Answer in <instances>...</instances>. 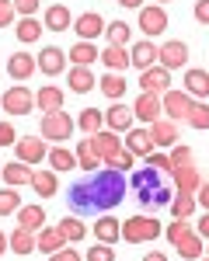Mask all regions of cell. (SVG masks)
I'll list each match as a JSON object with an SVG mask.
<instances>
[{"instance_id":"48","label":"cell","mask_w":209,"mask_h":261,"mask_svg":"<svg viewBox=\"0 0 209 261\" xmlns=\"http://www.w3.org/2000/svg\"><path fill=\"white\" fill-rule=\"evenodd\" d=\"M14 0H0V28H7V24H14Z\"/></svg>"},{"instance_id":"38","label":"cell","mask_w":209,"mask_h":261,"mask_svg":"<svg viewBox=\"0 0 209 261\" xmlns=\"http://www.w3.org/2000/svg\"><path fill=\"white\" fill-rule=\"evenodd\" d=\"M66 56H70L73 66H91L94 60H101V53H98V45H94V42H77Z\"/></svg>"},{"instance_id":"12","label":"cell","mask_w":209,"mask_h":261,"mask_svg":"<svg viewBox=\"0 0 209 261\" xmlns=\"http://www.w3.org/2000/svg\"><path fill=\"white\" fill-rule=\"evenodd\" d=\"M104 28H108V21L98 11H84V14L73 18V32L81 35V42H94L98 35H104Z\"/></svg>"},{"instance_id":"6","label":"cell","mask_w":209,"mask_h":261,"mask_svg":"<svg viewBox=\"0 0 209 261\" xmlns=\"http://www.w3.org/2000/svg\"><path fill=\"white\" fill-rule=\"evenodd\" d=\"M161 105H164V119H171V122H188V115H192V108H195V98L188 94L185 87L181 91H164L161 94Z\"/></svg>"},{"instance_id":"56","label":"cell","mask_w":209,"mask_h":261,"mask_svg":"<svg viewBox=\"0 0 209 261\" xmlns=\"http://www.w3.org/2000/svg\"><path fill=\"white\" fill-rule=\"evenodd\" d=\"M195 233H199L202 241H209V213H202V220L195 223Z\"/></svg>"},{"instance_id":"45","label":"cell","mask_w":209,"mask_h":261,"mask_svg":"<svg viewBox=\"0 0 209 261\" xmlns=\"http://www.w3.org/2000/svg\"><path fill=\"white\" fill-rule=\"evenodd\" d=\"M167 157H171V164H174V167H185V164H195V153H192V146H185V143H181V146L174 143Z\"/></svg>"},{"instance_id":"55","label":"cell","mask_w":209,"mask_h":261,"mask_svg":"<svg viewBox=\"0 0 209 261\" xmlns=\"http://www.w3.org/2000/svg\"><path fill=\"white\" fill-rule=\"evenodd\" d=\"M171 199H174V192H171V188H161V192L153 195V205H171Z\"/></svg>"},{"instance_id":"15","label":"cell","mask_w":209,"mask_h":261,"mask_svg":"<svg viewBox=\"0 0 209 261\" xmlns=\"http://www.w3.org/2000/svg\"><path fill=\"white\" fill-rule=\"evenodd\" d=\"M140 91H150V94L171 91V70H164L161 63L150 66V70H143V73H140Z\"/></svg>"},{"instance_id":"19","label":"cell","mask_w":209,"mask_h":261,"mask_svg":"<svg viewBox=\"0 0 209 261\" xmlns=\"http://www.w3.org/2000/svg\"><path fill=\"white\" fill-rule=\"evenodd\" d=\"M39 70L45 77H60L63 70H66V53H63L60 45H45L39 53Z\"/></svg>"},{"instance_id":"18","label":"cell","mask_w":209,"mask_h":261,"mask_svg":"<svg viewBox=\"0 0 209 261\" xmlns=\"http://www.w3.org/2000/svg\"><path fill=\"white\" fill-rule=\"evenodd\" d=\"M181 84H185V91H188L195 101H206V98H209V70L188 66L185 77H181Z\"/></svg>"},{"instance_id":"33","label":"cell","mask_w":209,"mask_h":261,"mask_svg":"<svg viewBox=\"0 0 209 261\" xmlns=\"http://www.w3.org/2000/svg\"><path fill=\"white\" fill-rule=\"evenodd\" d=\"M14 216H18V226L32 230V233H39L42 226H45V209H42L39 202H35V205H21Z\"/></svg>"},{"instance_id":"49","label":"cell","mask_w":209,"mask_h":261,"mask_svg":"<svg viewBox=\"0 0 209 261\" xmlns=\"http://www.w3.org/2000/svg\"><path fill=\"white\" fill-rule=\"evenodd\" d=\"M18 140L21 136L14 133V125H11V122H0V146H14Z\"/></svg>"},{"instance_id":"34","label":"cell","mask_w":209,"mask_h":261,"mask_svg":"<svg viewBox=\"0 0 209 261\" xmlns=\"http://www.w3.org/2000/svg\"><path fill=\"white\" fill-rule=\"evenodd\" d=\"M174 174V188L178 192H199V185H202V178H199V171H195V164H185V167H174L171 171Z\"/></svg>"},{"instance_id":"11","label":"cell","mask_w":209,"mask_h":261,"mask_svg":"<svg viewBox=\"0 0 209 261\" xmlns=\"http://www.w3.org/2000/svg\"><path fill=\"white\" fill-rule=\"evenodd\" d=\"M133 112L143 125H153L157 119H164V105H161V94H150V91H140V98L133 101Z\"/></svg>"},{"instance_id":"43","label":"cell","mask_w":209,"mask_h":261,"mask_svg":"<svg viewBox=\"0 0 209 261\" xmlns=\"http://www.w3.org/2000/svg\"><path fill=\"white\" fill-rule=\"evenodd\" d=\"M188 125L199 129V133L209 129V101H195V108H192V115H188Z\"/></svg>"},{"instance_id":"10","label":"cell","mask_w":209,"mask_h":261,"mask_svg":"<svg viewBox=\"0 0 209 261\" xmlns=\"http://www.w3.org/2000/svg\"><path fill=\"white\" fill-rule=\"evenodd\" d=\"M129 60H133V66L143 73V70H150V66H157V60H161V45L153 39H140L129 45Z\"/></svg>"},{"instance_id":"46","label":"cell","mask_w":209,"mask_h":261,"mask_svg":"<svg viewBox=\"0 0 209 261\" xmlns=\"http://www.w3.org/2000/svg\"><path fill=\"white\" fill-rule=\"evenodd\" d=\"M84 261H115V251H112V244H94L87 254H84Z\"/></svg>"},{"instance_id":"44","label":"cell","mask_w":209,"mask_h":261,"mask_svg":"<svg viewBox=\"0 0 209 261\" xmlns=\"http://www.w3.org/2000/svg\"><path fill=\"white\" fill-rule=\"evenodd\" d=\"M104 167H115V171H133V167H136V153L122 146V150H119L112 161H104Z\"/></svg>"},{"instance_id":"30","label":"cell","mask_w":209,"mask_h":261,"mask_svg":"<svg viewBox=\"0 0 209 261\" xmlns=\"http://www.w3.org/2000/svg\"><path fill=\"white\" fill-rule=\"evenodd\" d=\"M66 84H70V91H73V94H87V91H94V87H98V77L91 73V66H70Z\"/></svg>"},{"instance_id":"4","label":"cell","mask_w":209,"mask_h":261,"mask_svg":"<svg viewBox=\"0 0 209 261\" xmlns=\"http://www.w3.org/2000/svg\"><path fill=\"white\" fill-rule=\"evenodd\" d=\"M73 129H77V122L70 119V112H45L42 125H39V136L53 140V143H66L73 136Z\"/></svg>"},{"instance_id":"3","label":"cell","mask_w":209,"mask_h":261,"mask_svg":"<svg viewBox=\"0 0 209 261\" xmlns=\"http://www.w3.org/2000/svg\"><path fill=\"white\" fill-rule=\"evenodd\" d=\"M129 188L136 192V199L143 202V205H153V195L164 188V185H161V171L150 167V164H146V167H136V171L129 174Z\"/></svg>"},{"instance_id":"27","label":"cell","mask_w":209,"mask_h":261,"mask_svg":"<svg viewBox=\"0 0 209 261\" xmlns=\"http://www.w3.org/2000/svg\"><path fill=\"white\" fill-rule=\"evenodd\" d=\"M125 150H133L136 157H150V153H153V136H150V125H146V129H136V125H133V129L125 133Z\"/></svg>"},{"instance_id":"39","label":"cell","mask_w":209,"mask_h":261,"mask_svg":"<svg viewBox=\"0 0 209 261\" xmlns=\"http://www.w3.org/2000/svg\"><path fill=\"white\" fill-rule=\"evenodd\" d=\"M14 35H18L21 45L39 42V39H42V21H39V18H21L18 24H14Z\"/></svg>"},{"instance_id":"62","label":"cell","mask_w":209,"mask_h":261,"mask_svg":"<svg viewBox=\"0 0 209 261\" xmlns=\"http://www.w3.org/2000/svg\"><path fill=\"white\" fill-rule=\"evenodd\" d=\"M0 171H4V161H0Z\"/></svg>"},{"instance_id":"54","label":"cell","mask_w":209,"mask_h":261,"mask_svg":"<svg viewBox=\"0 0 209 261\" xmlns=\"http://www.w3.org/2000/svg\"><path fill=\"white\" fill-rule=\"evenodd\" d=\"M195 202H199V205H202V209L209 213V181H202V185H199V192H195Z\"/></svg>"},{"instance_id":"51","label":"cell","mask_w":209,"mask_h":261,"mask_svg":"<svg viewBox=\"0 0 209 261\" xmlns=\"http://www.w3.org/2000/svg\"><path fill=\"white\" fill-rule=\"evenodd\" d=\"M146 164H150V167H157V171H174V164H171V157H167V153H150V157H146Z\"/></svg>"},{"instance_id":"2","label":"cell","mask_w":209,"mask_h":261,"mask_svg":"<svg viewBox=\"0 0 209 261\" xmlns=\"http://www.w3.org/2000/svg\"><path fill=\"white\" fill-rule=\"evenodd\" d=\"M164 230H161V223L153 220V216H129L122 220V241L125 244H146V241H157Z\"/></svg>"},{"instance_id":"57","label":"cell","mask_w":209,"mask_h":261,"mask_svg":"<svg viewBox=\"0 0 209 261\" xmlns=\"http://www.w3.org/2000/svg\"><path fill=\"white\" fill-rule=\"evenodd\" d=\"M119 7H125V11H140L143 7V0H115Z\"/></svg>"},{"instance_id":"53","label":"cell","mask_w":209,"mask_h":261,"mask_svg":"<svg viewBox=\"0 0 209 261\" xmlns=\"http://www.w3.org/2000/svg\"><path fill=\"white\" fill-rule=\"evenodd\" d=\"M195 21L209 24V0H195Z\"/></svg>"},{"instance_id":"16","label":"cell","mask_w":209,"mask_h":261,"mask_svg":"<svg viewBox=\"0 0 209 261\" xmlns=\"http://www.w3.org/2000/svg\"><path fill=\"white\" fill-rule=\"evenodd\" d=\"M63 101H66V91L56 87V84H42L35 91V108H42V115L45 112H63Z\"/></svg>"},{"instance_id":"58","label":"cell","mask_w":209,"mask_h":261,"mask_svg":"<svg viewBox=\"0 0 209 261\" xmlns=\"http://www.w3.org/2000/svg\"><path fill=\"white\" fill-rule=\"evenodd\" d=\"M143 261H167V254H164V251H146Z\"/></svg>"},{"instance_id":"32","label":"cell","mask_w":209,"mask_h":261,"mask_svg":"<svg viewBox=\"0 0 209 261\" xmlns=\"http://www.w3.org/2000/svg\"><path fill=\"white\" fill-rule=\"evenodd\" d=\"M94 140V146H98V153H101V161H112L119 150H122L125 143L119 140V133H112V129H101V133H94L91 136Z\"/></svg>"},{"instance_id":"42","label":"cell","mask_w":209,"mask_h":261,"mask_svg":"<svg viewBox=\"0 0 209 261\" xmlns=\"http://www.w3.org/2000/svg\"><path fill=\"white\" fill-rule=\"evenodd\" d=\"M21 209V195H18V188H0V216H14Z\"/></svg>"},{"instance_id":"35","label":"cell","mask_w":209,"mask_h":261,"mask_svg":"<svg viewBox=\"0 0 209 261\" xmlns=\"http://www.w3.org/2000/svg\"><path fill=\"white\" fill-rule=\"evenodd\" d=\"M7 244H11V251L14 254H35V233L32 230H24V226H14V233H7Z\"/></svg>"},{"instance_id":"28","label":"cell","mask_w":209,"mask_h":261,"mask_svg":"<svg viewBox=\"0 0 209 261\" xmlns=\"http://www.w3.org/2000/svg\"><path fill=\"white\" fill-rule=\"evenodd\" d=\"M101 63L108 70H115V73H125L133 60H129V45H104L101 49Z\"/></svg>"},{"instance_id":"25","label":"cell","mask_w":209,"mask_h":261,"mask_svg":"<svg viewBox=\"0 0 209 261\" xmlns=\"http://www.w3.org/2000/svg\"><path fill=\"white\" fill-rule=\"evenodd\" d=\"M150 136H153V146H161V150H171V146L178 143V122L157 119L153 125H150Z\"/></svg>"},{"instance_id":"63","label":"cell","mask_w":209,"mask_h":261,"mask_svg":"<svg viewBox=\"0 0 209 261\" xmlns=\"http://www.w3.org/2000/svg\"><path fill=\"white\" fill-rule=\"evenodd\" d=\"M206 254H209V251H206Z\"/></svg>"},{"instance_id":"20","label":"cell","mask_w":209,"mask_h":261,"mask_svg":"<svg viewBox=\"0 0 209 261\" xmlns=\"http://www.w3.org/2000/svg\"><path fill=\"white\" fill-rule=\"evenodd\" d=\"M94 237L101 244H112V247H115V244L122 241V220H115L112 213H101L98 223H94Z\"/></svg>"},{"instance_id":"40","label":"cell","mask_w":209,"mask_h":261,"mask_svg":"<svg viewBox=\"0 0 209 261\" xmlns=\"http://www.w3.org/2000/svg\"><path fill=\"white\" fill-rule=\"evenodd\" d=\"M195 195L192 192H174V199H171V213H174V220H188L192 213H195Z\"/></svg>"},{"instance_id":"61","label":"cell","mask_w":209,"mask_h":261,"mask_svg":"<svg viewBox=\"0 0 209 261\" xmlns=\"http://www.w3.org/2000/svg\"><path fill=\"white\" fill-rule=\"evenodd\" d=\"M199 261H209V254H202V258H199Z\"/></svg>"},{"instance_id":"41","label":"cell","mask_w":209,"mask_h":261,"mask_svg":"<svg viewBox=\"0 0 209 261\" xmlns=\"http://www.w3.org/2000/svg\"><path fill=\"white\" fill-rule=\"evenodd\" d=\"M104 39H108V45H129V42H133V28H129L125 21H108Z\"/></svg>"},{"instance_id":"9","label":"cell","mask_w":209,"mask_h":261,"mask_svg":"<svg viewBox=\"0 0 209 261\" xmlns=\"http://www.w3.org/2000/svg\"><path fill=\"white\" fill-rule=\"evenodd\" d=\"M14 157L24 161V164H42L49 157V143L42 140V136H21L14 143Z\"/></svg>"},{"instance_id":"1","label":"cell","mask_w":209,"mask_h":261,"mask_svg":"<svg viewBox=\"0 0 209 261\" xmlns=\"http://www.w3.org/2000/svg\"><path fill=\"white\" fill-rule=\"evenodd\" d=\"M125 171H115V167H98L91 171L84 181L70 185V213L77 216H101V213H112L119 202L125 199Z\"/></svg>"},{"instance_id":"50","label":"cell","mask_w":209,"mask_h":261,"mask_svg":"<svg viewBox=\"0 0 209 261\" xmlns=\"http://www.w3.org/2000/svg\"><path fill=\"white\" fill-rule=\"evenodd\" d=\"M185 230H192V226H188V220H174V223H171V226L164 230V237H167L171 244H174L178 237H181V233H185Z\"/></svg>"},{"instance_id":"21","label":"cell","mask_w":209,"mask_h":261,"mask_svg":"<svg viewBox=\"0 0 209 261\" xmlns=\"http://www.w3.org/2000/svg\"><path fill=\"white\" fill-rule=\"evenodd\" d=\"M66 237H63L60 226H42L39 233H35V251H42V254H56V251H63L66 247Z\"/></svg>"},{"instance_id":"14","label":"cell","mask_w":209,"mask_h":261,"mask_svg":"<svg viewBox=\"0 0 209 261\" xmlns=\"http://www.w3.org/2000/svg\"><path fill=\"white\" fill-rule=\"evenodd\" d=\"M161 66L164 70H181V66H188V45L181 39H171L161 45Z\"/></svg>"},{"instance_id":"22","label":"cell","mask_w":209,"mask_h":261,"mask_svg":"<svg viewBox=\"0 0 209 261\" xmlns=\"http://www.w3.org/2000/svg\"><path fill=\"white\" fill-rule=\"evenodd\" d=\"M42 24H45L49 32H70V28H73L70 7H66V4H49L45 14H42Z\"/></svg>"},{"instance_id":"59","label":"cell","mask_w":209,"mask_h":261,"mask_svg":"<svg viewBox=\"0 0 209 261\" xmlns=\"http://www.w3.org/2000/svg\"><path fill=\"white\" fill-rule=\"evenodd\" d=\"M7 251H11V244H7V233H4V230H0V258H4V254H7Z\"/></svg>"},{"instance_id":"5","label":"cell","mask_w":209,"mask_h":261,"mask_svg":"<svg viewBox=\"0 0 209 261\" xmlns=\"http://www.w3.org/2000/svg\"><path fill=\"white\" fill-rule=\"evenodd\" d=\"M0 108H4L11 119L32 115V108H35V94H32L24 84H14V87H7V91H4V98H0Z\"/></svg>"},{"instance_id":"36","label":"cell","mask_w":209,"mask_h":261,"mask_svg":"<svg viewBox=\"0 0 209 261\" xmlns=\"http://www.w3.org/2000/svg\"><path fill=\"white\" fill-rule=\"evenodd\" d=\"M56 226H60V230H63V237H66V241H70V244H81L84 237H87V223H84L81 216H77V213H73V216L66 213V216H63V220L56 223Z\"/></svg>"},{"instance_id":"29","label":"cell","mask_w":209,"mask_h":261,"mask_svg":"<svg viewBox=\"0 0 209 261\" xmlns=\"http://www.w3.org/2000/svg\"><path fill=\"white\" fill-rule=\"evenodd\" d=\"M125 87H129L125 77H122V73H115V70H108L104 77H98V91H101L108 101H122L125 98Z\"/></svg>"},{"instance_id":"23","label":"cell","mask_w":209,"mask_h":261,"mask_svg":"<svg viewBox=\"0 0 209 261\" xmlns=\"http://www.w3.org/2000/svg\"><path fill=\"white\" fill-rule=\"evenodd\" d=\"M32 174H35V167H32V164H24V161H11V164H4V171H0L4 185H11V188L32 185Z\"/></svg>"},{"instance_id":"60","label":"cell","mask_w":209,"mask_h":261,"mask_svg":"<svg viewBox=\"0 0 209 261\" xmlns=\"http://www.w3.org/2000/svg\"><path fill=\"white\" fill-rule=\"evenodd\" d=\"M153 4H171V0H153Z\"/></svg>"},{"instance_id":"31","label":"cell","mask_w":209,"mask_h":261,"mask_svg":"<svg viewBox=\"0 0 209 261\" xmlns=\"http://www.w3.org/2000/svg\"><path fill=\"white\" fill-rule=\"evenodd\" d=\"M45 161H49V167H53L56 174H60V171H73V167H81V164H77V153H73V150H66L63 143L49 146V157H45Z\"/></svg>"},{"instance_id":"7","label":"cell","mask_w":209,"mask_h":261,"mask_svg":"<svg viewBox=\"0 0 209 261\" xmlns=\"http://www.w3.org/2000/svg\"><path fill=\"white\" fill-rule=\"evenodd\" d=\"M136 21H140V32H143L146 39H161V35L167 32V24H171L164 4H143Z\"/></svg>"},{"instance_id":"24","label":"cell","mask_w":209,"mask_h":261,"mask_svg":"<svg viewBox=\"0 0 209 261\" xmlns=\"http://www.w3.org/2000/svg\"><path fill=\"white\" fill-rule=\"evenodd\" d=\"M32 192L42 195V199H53V195L60 192V178H56V171H53V167H39V171L32 174Z\"/></svg>"},{"instance_id":"52","label":"cell","mask_w":209,"mask_h":261,"mask_svg":"<svg viewBox=\"0 0 209 261\" xmlns=\"http://www.w3.org/2000/svg\"><path fill=\"white\" fill-rule=\"evenodd\" d=\"M49 261H84V258L77 254V251H73V247H70V244H66L63 251H56V254H49Z\"/></svg>"},{"instance_id":"47","label":"cell","mask_w":209,"mask_h":261,"mask_svg":"<svg viewBox=\"0 0 209 261\" xmlns=\"http://www.w3.org/2000/svg\"><path fill=\"white\" fill-rule=\"evenodd\" d=\"M42 7V0H14V11H18L21 18H35Z\"/></svg>"},{"instance_id":"26","label":"cell","mask_w":209,"mask_h":261,"mask_svg":"<svg viewBox=\"0 0 209 261\" xmlns=\"http://www.w3.org/2000/svg\"><path fill=\"white\" fill-rule=\"evenodd\" d=\"M73 153H77V164H81V171H87V174H91V171H98V167H104L101 153H98V146H94V140H91V136L77 143V150H73Z\"/></svg>"},{"instance_id":"37","label":"cell","mask_w":209,"mask_h":261,"mask_svg":"<svg viewBox=\"0 0 209 261\" xmlns=\"http://www.w3.org/2000/svg\"><path fill=\"white\" fill-rule=\"evenodd\" d=\"M77 129L87 133V136L101 133V129H104V112H98V108H81V115H77Z\"/></svg>"},{"instance_id":"17","label":"cell","mask_w":209,"mask_h":261,"mask_svg":"<svg viewBox=\"0 0 209 261\" xmlns=\"http://www.w3.org/2000/svg\"><path fill=\"white\" fill-rule=\"evenodd\" d=\"M171 247H174V251H178V254H181L185 261H199L202 254H206V241H202L195 230H185V233H181L178 241L171 244Z\"/></svg>"},{"instance_id":"13","label":"cell","mask_w":209,"mask_h":261,"mask_svg":"<svg viewBox=\"0 0 209 261\" xmlns=\"http://www.w3.org/2000/svg\"><path fill=\"white\" fill-rule=\"evenodd\" d=\"M39 70V56H32V53H14V56H7V73H11V81H18V84H24L32 73Z\"/></svg>"},{"instance_id":"8","label":"cell","mask_w":209,"mask_h":261,"mask_svg":"<svg viewBox=\"0 0 209 261\" xmlns=\"http://www.w3.org/2000/svg\"><path fill=\"white\" fill-rule=\"evenodd\" d=\"M133 122H136V112H133V105L112 101V105L104 108V129H112V133H119V136L133 129Z\"/></svg>"}]
</instances>
